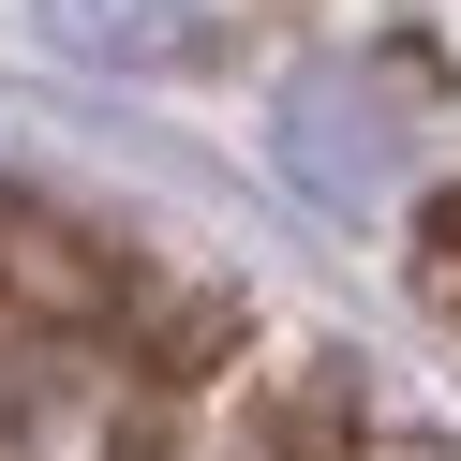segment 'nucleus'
Segmentation results:
<instances>
[{
	"instance_id": "obj_1",
	"label": "nucleus",
	"mask_w": 461,
	"mask_h": 461,
	"mask_svg": "<svg viewBox=\"0 0 461 461\" xmlns=\"http://www.w3.org/2000/svg\"><path fill=\"white\" fill-rule=\"evenodd\" d=\"M31 15H45V45L120 60V75H164V60H194L223 31V0H31Z\"/></svg>"
},
{
	"instance_id": "obj_2",
	"label": "nucleus",
	"mask_w": 461,
	"mask_h": 461,
	"mask_svg": "<svg viewBox=\"0 0 461 461\" xmlns=\"http://www.w3.org/2000/svg\"><path fill=\"white\" fill-rule=\"evenodd\" d=\"M402 283H417V312H447V328H461V179L417 194V223H402Z\"/></svg>"
}]
</instances>
